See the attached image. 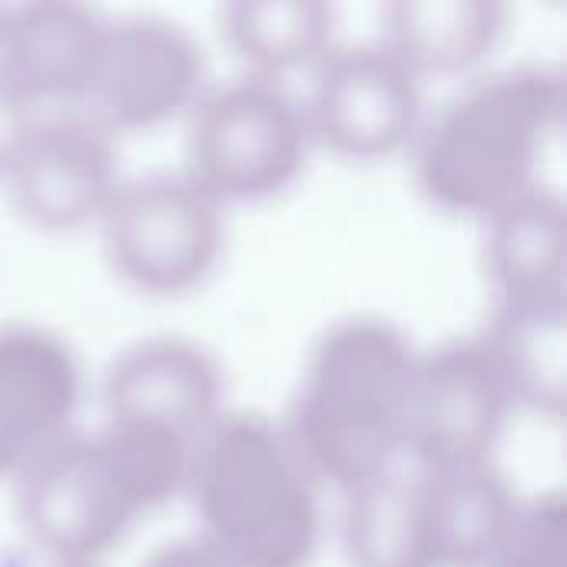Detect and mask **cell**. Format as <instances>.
I'll use <instances>...</instances> for the list:
<instances>
[{
	"mask_svg": "<svg viewBox=\"0 0 567 567\" xmlns=\"http://www.w3.org/2000/svg\"><path fill=\"white\" fill-rule=\"evenodd\" d=\"M412 369V342L382 316H346L312 342L282 429L316 485L346 495L399 468Z\"/></svg>",
	"mask_w": 567,
	"mask_h": 567,
	"instance_id": "obj_1",
	"label": "cell"
},
{
	"mask_svg": "<svg viewBox=\"0 0 567 567\" xmlns=\"http://www.w3.org/2000/svg\"><path fill=\"white\" fill-rule=\"evenodd\" d=\"M561 113L565 80L548 63L475 76L425 113L409 146L415 186L445 213L485 219L538 183Z\"/></svg>",
	"mask_w": 567,
	"mask_h": 567,
	"instance_id": "obj_2",
	"label": "cell"
},
{
	"mask_svg": "<svg viewBox=\"0 0 567 567\" xmlns=\"http://www.w3.org/2000/svg\"><path fill=\"white\" fill-rule=\"evenodd\" d=\"M186 492L199 538L236 567H306L319 548V485L266 412H223L196 439Z\"/></svg>",
	"mask_w": 567,
	"mask_h": 567,
	"instance_id": "obj_3",
	"label": "cell"
},
{
	"mask_svg": "<svg viewBox=\"0 0 567 567\" xmlns=\"http://www.w3.org/2000/svg\"><path fill=\"white\" fill-rule=\"evenodd\" d=\"M186 123V173L223 206L286 189L312 146L302 100L286 83L249 73L206 86Z\"/></svg>",
	"mask_w": 567,
	"mask_h": 567,
	"instance_id": "obj_4",
	"label": "cell"
},
{
	"mask_svg": "<svg viewBox=\"0 0 567 567\" xmlns=\"http://www.w3.org/2000/svg\"><path fill=\"white\" fill-rule=\"evenodd\" d=\"M96 226L116 276L150 296L203 286L226 233L223 203L186 169L123 179Z\"/></svg>",
	"mask_w": 567,
	"mask_h": 567,
	"instance_id": "obj_5",
	"label": "cell"
},
{
	"mask_svg": "<svg viewBox=\"0 0 567 567\" xmlns=\"http://www.w3.org/2000/svg\"><path fill=\"white\" fill-rule=\"evenodd\" d=\"M13 478L20 525L50 565H96L143 515L100 432H66Z\"/></svg>",
	"mask_w": 567,
	"mask_h": 567,
	"instance_id": "obj_6",
	"label": "cell"
},
{
	"mask_svg": "<svg viewBox=\"0 0 567 567\" xmlns=\"http://www.w3.org/2000/svg\"><path fill=\"white\" fill-rule=\"evenodd\" d=\"M312 143L346 159L409 153L422 120V80L382 43H332L302 96Z\"/></svg>",
	"mask_w": 567,
	"mask_h": 567,
	"instance_id": "obj_7",
	"label": "cell"
},
{
	"mask_svg": "<svg viewBox=\"0 0 567 567\" xmlns=\"http://www.w3.org/2000/svg\"><path fill=\"white\" fill-rule=\"evenodd\" d=\"M206 80L196 37L156 13L103 23L96 63L83 93L86 113L110 133L153 130L186 116Z\"/></svg>",
	"mask_w": 567,
	"mask_h": 567,
	"instance_id": "obj_8",
	"label": "cell"
},
{
	"mask_svg": "<svg viewBox=\"0 0 567 567\" xmlns=\"http://www.w3.org/2000/svg\"><path fill=\"white\" fill-rule=\"evenodd\" d=\"M512 409L515 402L478 336L415 352L405 455L415 458L419 472L495 462Z\"/></svg>",
	"mask_w": 567,
	"mask_h": 567,
	"instance_id": "obj_9",
	"label": "cell"
},
{
	"mask_svg": "<svg viewBox=\"0 0 567 567\" xmlns=\"http://www.w3.org/2000/svg\"><path fill=\"white\" fill-rule=\"evenodd\" d=\"M3 179L20 216L43 229L100 223L123 183L113 133L86 110L40 113Z\"/></svg>",
	"mask_w": 567,
	"mask_h": 567,
	"instance_id": "obj_10",
	"label": "cell"
},
{
	"mask_svg": "<svg viewBox=\"0 0 567 567\" xmlns=\"http://www.w3.org/2000/svg\"><path fill=\"white\" fill-rule=\"evenodd\" d=\"M83 372L73 349L40 326L0 329V475H17L73 432Z\"/></svg>",
	"mask_w": 567,
	"mask_h": 567,
	"instance_id": "obj_11",
	"label": "cell"
},
{
	"mask_svg": "<svg viewBox=\"0 0 567 567\" xmlns=\"http://www.w3.org/2000/svg\"><path fill=\"white\" fill-rule=\"evenodd\" d=\"M223 412L216 359L179 336L133 342L103 375V419L163 425L196 442Z\"/></svg>",
	"mask_w": 567,
	"mask_h": 567,
	"instance_id": "obj_12",
	"label": "cell"
},
{
	"mask_svg": "<svg viewBox=\"0 0 567 567\" xmlns=\"http://www.w3.org/2000/svg\"><path fill=\"white\" fill-rule=\"evenodd\" d=\"M103 23L73 0H33L0 10V70L33 100H83Z\"/></svg>",
	"mask_w": 567,
	"mask_h": 567,
	"instance_id": "obj_13",
	"label": "cell"
},
{
	"mask_svg": "<svg viewBox=\"0 0 567 567\" xmlns=\"http://www.w3.org/2000/svg\"><path fill=\"white\" fill-rule=\"evenodd\" d=\"M435 567H488L522 498L495 462L415 472Z\"/></svg>",
	"mask_w": 567,
	"mask_h": 567,
	"instance_id": "obj_14",
	"label": "cell"
},
{
	"mask_svg": "<svg viewBox=\"0 0 567 567\" xmlns=\"http://www.w3.org/2000/svg\"><path fill=\"white\" fill-rule=\"evenodd\" d=\"M508 395L538 415L561 419L567 402V296L495 299L478 336Z\"/></svg>",
	"mask_w": 567,
	"mask_h": 567,
	"instance_id": "obj_15",
	"label": "cell"
},
{
	"mask_svg": "<svg viewBox=\"0 0 567 567\" xmlns=\"http://www.w3.org/2000/svg\"><path fill=\"white\" fill-rule=\"evenodd\" d=\"M485 269L498 299L565 296L567 209L561 193L535 183L485 216Z\"/></svg>",
	"mask_w": 567,
	"mask_h": 567,
	"instance_id": "obj_16",
	"label": "cell"
},
{
	"mask_svg": "<svg viewBox=\"0 0 567 567\" xmlns=\"http://www.w3.org/2000/svg\"><path fill=\"white\" fill-rule=\"evenodd\" d=\"M505 33L498 0H395L382 13V43L419 76H458L482 66Z\"/></svg>",
	"mask_w": 567,
	"mask_h": 567,
	"instance_id": "obj_17",
	"label": "cell"
},
{
	"mask_svg": "<svg viewBox=\"0 0 567 567\" xmlns=\"http://www.w3.org/2000/svg\"><path fill=\"white\" fill-rule=\"evenodd\" d=\"M219 27L249 76L279 83L312 70L336 43V13L319 0H236L223 7Z\"/></svg>",
	"mask_w": 567,
	"mask_h": 567,
	"instance_id": "obj_18",
	"label": "cell"
},
{
	"mask_svg": "<svg viewBox=\"0 0 567 567\" xmlns=\"http://www.w3.org/2000/svg\"><path fill=\"white\" fill-rule=\"evenodd\" d=\"M342 545L352 567H435L419 478L392 468L349 488Z\"/></svg>",
	"mask_w": 567,
	"mask_h": 567,
	"instance_id": "obj_19",
	"label": "cell"
},
{
	"mask_svg": "<svg viewBox=\"0 0 567 567\" xmlns=\"http://www.w3.org/2000/svg\"><path fill=\"white\" fill-rule=\"evenodd\" d=\"M96 432L143 515L186 492L196 449L193 439L163 425L116 419H103Z\"/></svg>",
	"mask_w": 567,
	"mask_h": 567,
	"instance_id": "obj_20",
	"label": "cell"
},
{
	"mask_svg": "<svg viewBox=\"0 0 567 567\" xmlns=\"http://www.w3.org/2000/svg\"><path fill=\"white\" fill-rule=\"evenodd\" d=\"M488 567H567L565 495L542 492L535 498H522Z\"/></svg>",
	"mask_w": 567,
	"mask_h": 567,
	"instance_id": "obj_21",
	"label": "cell"
},
{
	"mask_svg": "<svg viewBox=\"0 0 567 567\" xmlns=\"http://www.w3.org/2000/svg\"><path fill=\"white\" fill-rule=\"evenodd\" d=\"M37 116H40L37 103L0 70V173L17 156L20 143L33 130Z\"/></svg>",
	"mask_w": 567,
	"mask_h": 567,
	"instance_id": "obj_22",
	"label": "cell"
},
{
	"mask_svg": "<svg viewBox=\"0 0 567 567\" xmlns=\"http://www.w3.org/2000/svg\"><path fill=\"white\" fill-rule=\"evenodd\" d=\"M146 567H236L233 561H226L209 542L203 538H186V542H173L163 545L159 551H153V558L146 561Z\"/></svg>",
	"mask_w": 567,
	"mask_h": 567,
	"instance_id": "obj_23",
	"label": "cell"
},
{
	"mask_svg": "<svg viewBox=\"0 0 567 567\" xmlns=\"http://www.w3.org/2000/svg\"><path fill=\"white\" fill-rule=\"evenodd\" d=\"M47 567H96V565H47Z\"/></svg>",
	"mask_w": 567,
	"mask_h": 567,
	"instance_id": "obj_24",
	"label": "cell"
}]
</instances>
